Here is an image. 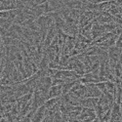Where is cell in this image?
<instances>
[{
	"label": "cell",
	"mask_w": 122,
	"mask_h": 122,
	"mask_svg": "<svg viewBox=\"0 0 122 122\" xmlns=\"http://www.w3.org/2000/svg\"><path fill=\"white\" fill-rule=\"evenodd\" d=\"M62 97V85L51 86L48 91V100Z\"/></svg>",
	"instance_id": "6da1fadb"
}]
</instances>
